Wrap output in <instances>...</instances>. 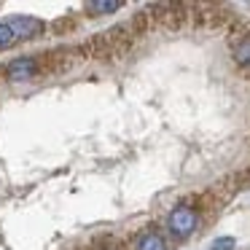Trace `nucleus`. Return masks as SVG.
<instances>
[{
  "label": "nucleus",
  "mask_w": 250,
  "mask_h": 250,
  "mask_svg": "<svg viewBox=\"0 0 250 250\" xmlns=\"http://www.w3.org/2000/svg\"><path fill=\"white\" fill-rule=\"evenodd\" d=\"M167 226H169V234H172V237L186 239L196 229V212L191 210V207H186V205L183 207H175V210L169 212Z\"/></svg>",
  "instance_id": "nucleus-1"
},
{
  "label": "nucleus",
  "mask_w": 250,
  "mask_h": 250,
  "mask_svg": "<svg viewBox=\"0 0 250 250\" xmlns=\"http://www.w3.org/2000/svg\"><path fill=\"white\" fill-rule=\"evenodd\" d=\"M38 73H41V60H35V57H19V60L8 62L6 67V76L11 81H30Z\"/></svg>",
  "instance_id": "nucleus-2"
},
{
  "label": "nucleus",
  "mask_w": 250,
  "mask_h": 250,
  "mask_svg": "<svg viewBox=\"0 0 250 250\" xmlns=\"http://www.w3.org/2000/svg\"><path fill=\"white\" fill-rule=\"evenodd\" d=\"M8 24H11V30H14V35H17V41H19V38H22V41L38 38V35L46 30V24L41 22V19H35V17H14Z\"/></svg>",
  "instance_id": "nucleus-3"
},
{
  "label": "nucleus",
  "mask_w": 250,
  "mask_h": 250,
  "mask_svg": "<svg viewBox=\"0 0 250 250\" xmlns=\"http://www.w3.org/2000/svg\"><path fill=\"white\" fill-rule=\"evenodd\" d=\"M121 3L119 0H92V3H86V11L92 14V17H103V14H113L119 11Z\"/></svg>",
  "instance_id": "nucleus-4"
},
{
  "label": "nucleus",
  "mask_w": 250,
  "mask_h": 250,
  "mask_svg": "<svg viewBox=\"0 0 250 250\" xmlns=\"http://www.w3.org/2000/svg\"><path fill=\"white\" fill-rule=\"evenodd\" d=\"M135 250H167V245H164V239L159 237L156 231H148V234H143V237L137 239Z\"/></svg>",
  "instance_id": "nucleus-5"
},
{
  "label": "nucleus",
  "mask_w": 250,
  "mask_h": 250,
  "mask_svg": "<svg viewBox=\"0 0 250 250\" xmlns=\"http://www.w3.org/2000/svg\"><path fill=\"white\" fill-rule=\"evenodd\" d=\"M234 57L242 65H250V35H242V41L234 43Z\"/></svg>",
  "instance_id": "nucleus-6"
},
{
  "label": "nucleus",
  "mask_w": 250,
  "mask_h": 250,
  "mask_svg": "<svg viewBox=\"0 0 250 250\" xmlns=\"http://www.w3.org/2000/svg\"><path fill=\"white\" fill-rule=\"evenodd\" d=\"M17 43V35H14L11 24L8 22H0V49H8V46Z\"/></svg>",
  "instance_id": "nucleus-7"
},
{
  "label": "nucleus",
  "mask_w": 250,
  "mask_h": 250,
  "mask_svg": "<svg viewBox=\"0 0 250 250\" xmlns=\"http://www.w3.org/2000/svg\"><path fill=\"white\" fill-rule=\"evenodd\" d=\"M234 245H237V242H234L231 237H221V239H215V242L210 245V250H231Z\"/></svg>",
  "instance_id": "nucleus-8"
}]
</instances>
